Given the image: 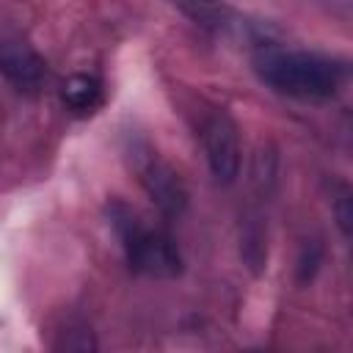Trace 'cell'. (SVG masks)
Wrapping results in <instances>:
<instances>
[{
  "mask_svg": "<svg viewBox=\"0 0 353 353\" xmlns=\"http://www.w3.org/2000/svg\"><path fill=\"white\" fill-rule=\"evenodd\" d=\"M251 66L270 91L303 102H325L336 97L345 83V63L312 50L259 44Z\"/></svg>",
  "mask_w": 353,
  "mask_h": 353,
  "instance_id": "cell-1",
  "label": "cell"
},
{
  "mask_svg": "<svg viewBox=\"0 0 353 353\" xmlns=\"http://www.w3.org/2000/svg\"><path fill=\"white\" fill-rule=\"evenodd\" d=\"M108 218L121 240L127 265L135 273L149 279H174L182 273V254L165 229L149 223L124 201H113L108 207Z\"/></svg>",
  "mask_w": 353,
  "mask_h": 353,
  "instance_id": "cell-2",
  "label": "cell"
},
{
  "mask_svg": "<svg viewBox=\"0 0 353 353\" xmlns=\"http://www.w3.org/2000/svg\"><path fill=\"white\" fill-rule=\"evenodd\" d=\"M130 165L138 176V185L143 188V193L152 199V204L168 215V218H179L188 210V188L182 182V176L171 168V163H165L149 143L135 141L127 149Z\"/></svg>",
  "mask_w": 353,
  "mask_h": 353,
  "instance_id": "cell-3",
  "label": "cell"
},
{
  "mask_svg": "<svg viewBox=\"0 0 353 353\" xmlns=\"http://www.w3.org/2000/svg\"><path fill=\"white\" fill-rule=\"evenodd\" d=\"M201 146H204V157H207V165H210V174L215 176V182L232 185L240 176L243 146H240L237 124L223 110H215L204 119Z\"/></svg>",
  "mask_w": 353,
  "mask_h": 353,
  "instance_id": "cell-4",
  "label": "cell"
},
{
  "mask_svg": "<svg viewBox=\"0 0 353 353\" xmlns=\"http://www.w3.org/2000/svg\"><path fill=\"white\" fill-rule=\"evenodd\" d=\"M0 74L11 88L33 94L47 80V63L25 39L6 36L0 41Z\"/></svg>",
  "mask_w": 353,
  "mask_h": 353,
  "instance_id": "cell-5",
  "label": "cell"
},
{
  "mask_svg": "<svg viewBox=\"0 0 353 353\" xmlns=\"http://www.w3.org/2000/svg\"><path fill=\"white\" fill-rule=\"evenodd\" d=\"M168 3L196 28L212 36H243L251 30V25L243 22V17L221 0H168Z\"/></svg>",
  "mask_w": 353,
  "mask_h": 353,
  "instance_id": "cell-6",
  "label": "cell"
},
{
  "mask_svg": "<svg viewBox=\"0 0 353 353\" xmlns=\"http://www.w3.org/2000/svg\"><path fill=\"white\" fill-rule=\"evenodd\" d=\"M61 99L74 113H91L102 102V83L94 74H72L61 88Z\"/></svg>",
  "mask_w": 353,
  "mask_h": 353,
  "instance_id": "cell-7",
  "label": "cell"
},
{
  "mask_svg": "<svg viewBox=\"0 0 353 353\" xmlns=\"http://www.w3.org/2000/svg\"><path fill=\"white\" fill-rule=\"evenodd\" d=\"M336 221H339L342 234L347 237V232H350V193H347V188H342V193L336 196Z\"/></svg>",
  "mask_w": 353,
  "mask_h": 353,
  "instance_id": "cell-8",
  "label": "cell"
}]
</instances>
